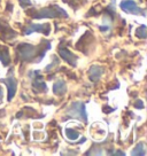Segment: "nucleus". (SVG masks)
<instances>
[{
    "label": "nucleus",
    "mask_w": 147,
    "mask_h": 156,
    "mask_svg": "<svg viewBox=\"0 0 147 156\" xmlns=\"http://www.w3.org/2000/svg\"><path fill=\"white\" fill-rule=\"evenodd\" d=\"M34 87L37 90V92H45V91H47V86H46L45 82L43 80L41 76H37L36 80L34 82Z\"/></svg>",
    "instance_id": "obj_12"
},
{
    "label": "nucleus",
    "mask_w": 147,
    "mask_h": 156,
    "mask_svg": "<svg viewBox=\"0 0 147 156\" xmlns=\"http://www.w3.org/2000/svg\"><path fill=\"white\" fill-rule=\"evenodd\" d=\"M113 155H122V156H124V155H125V153H124V151H116V153H113Z\"/></svg>",
    "instance_id": "obj_19"
},
{
    "label": "nucleus",
    "mask_w": 147,
    "mask_h": 156,
    "mask_svg": "<svg viewBox=\"0 0 147 156\" xmlns=\"http://www.w3.org/2000/svg\"><path fill=\"white\" fill-rule=\"evenodd\" d=\"M108 29H109V27H100V30H101V31H107Z\"/></svg>",
    "instance_id": "obj_20"
},
{
    "label": "nucleus",
    "mask_w": 147,
    "mask_h": 156,
    "mask_svg": "<svg viewBox=\"0 0 147 156\" xmlns=\"http://www.w3.org/2000/svg\"><path fill=\"white\" fill-rule=\"evenodd\" d=\"M34 19H54V17H68V14L59 6H49L37 12L32 15Z\"/></svg>",
    "instance_id": "obj_2"
},
{
    "label": "nucleus",
    "mask_w": 147,
    "mask_h": 156,
    "mask_svg": "<svg viewBox=\"0 0 147 156\" xmlns=\"http://www.w3.org/2000/svg\"><path fill=\"white\" fill-rule=\"evenodd\" d=\"M59 54H60V56L63 58L67 63H69L71 67H76V64H77V60H78L77 55H75L74 53H71L69 49L62 48V47H60Z\"/></svg>",
    "instance_id": "obj_7"
},
{
    "label": "nucleus",
    "mask_w": 147,
    "mask_h": 156,
    "mask_svg": "<svg viewBox=\"0 0 147 156\" xmlns=\"http://www.w3.org/2000/svg\"><path fill=\"white\" fill-rule=\"evenodd\" d=\"M68 118H77L82 122H88V115L85 112V106L82 102H74L66 112V119Z\"/></svg>",
    "instance_id": "obj_3"
},
{
    "label": "nucleus",
    "mask_w": 147,
    "mask_h": 156,
    "mask_svg": "<svg viewBox=\"0 0 147 156\" xmlns=\"http://www.w3.org/2000/svg\"><path fill=\"white\" fill-rule=\"evenodd\" d=\"M136 36L140 39H146L147 37V28L146 25H142L140 28H138L136 31Z\"/></svg>",
    "instance_id": "obj_15"
},
{
    "label": "nucleus",
    "mask_w": 147,
    "mask_h": 156,
    "mask_svg": "<svg viewBox=\"0 0 147 156\" xmlns=\"http://www.w3.org/2000/svg\"><path fill=\"white\" fill-rule=\"evenodd\" d=\"M132 155H138V156H144L146 155V149H145V144L144 142H139L136 148L131 153Z\"/></svg>",
    "instance_id": "obj_13"
},
{
    "label": "nucleus",
    "mask_w": 147,
    "mask_h": 156,
    "mask_svg": "<svg viewBox=\"0 0 147 156\" xmlns=\"http://www.w3.org/2000/svg\"><path fill=\"white\" fill-rule=\"evenodd\" d=\"M19 2H20V6L22 8H27V7H29V6L32 5L30 0H19Z\"/></svg>",
    "instance_id": "obj_16"
},
{
    "label": "nucleus",
    "mask_w": 147,
    "mask_h": 156,
    "mask_svg": "<svg viewBox=\"0 0 147 156\" xmlns=\"http://www.w3.org/2000/svg\"><path fill=\"white\" fill-rule=\"evenodd\" d=\"M66 136H67V138H68L69 140H76L79 136V133L77 131L73 130V129L67 127V129H66Z\"/></svg>",
    "instance_id": "obj_14"
},
{
    "label": "nucleus",
    "mask_w": 147,
    "mask_h": 156,
    "mask_svg": "<svg viewBox=\"0 0 147 156\" xmlns=\"http://www.w3.org/2000/svg\"><path fill=\"white\" fill-rule=\"evenodd\" d=\"M51 48V44L48 41H43L39 46H34L31 44H20L17 46V56L22 61H31L36 56L38 58V61H40L38 53L44 56V54Z\"/></svg>",
    "instance_id": "obj_1"
},
{
    "label": "nucleus",
    "mask_w": 147,
    "mask_h": 156,
    "mask_svg": "<svg viewBox=\"0 0 147 156\" xmlns=\"http://www.w3.org/2000/svg\"><path fill=\"white\" fill-rule=\"evenodd\" d=\"M0 24H1V27H0V31H1V34H4V37L7 39H10L13 38V37H15V32L13 31V30L9 28V25L8 24H4L2 22H0Z\"/></svg>",
    "instance_id": "obj_11"
},
{
    "label": "nucleus",
    "mask_w": 147,
    "mask_h": 156,
    "mask_svg": "<svg viewBox=\"0 0 147 156\" xmlns=\"http://www.w3.org/2000/svg\"><path fill=\"white\" fill-rule=\"evenodd\" d=\"M0 82L6 84L7 90H8V97H7V99H8V101H12L15 95V93H16V90H17V82H16V79L10 75L7 78L0 79Z\"/></svg>",
    "instance_id": "obj_5"
},
{
    "label": "nucleus",
    "mask_w": 147,
    "mask_h": 156,
    "mask_svg": "<svg viewBox=\"0 0 147 156\" xmlns=\"http://www.w3.org/2000/svg\"><path fill=\"white\" fill-rule=\"evenodd\" d=\"M102 73H103V68L99 67V66H92L91 68L88 69V77L94 83H97L99 79H100Z\"/></svg>",
    "instance_id": "obj_8"
},
{
    "label": "nucleus",
    "mask_w": 147,
    "mask_h": 156,
    "mask_svg": "<svg viewBox=\"0 0 147 156\" xmlns=\"http://www.w3.org/2000/svg\"><path fill=\"white\" fill-rule=\"evenodd\" d=\"M134 107H136V108H139V109H142V108H144V105H142V100L137 101V102H136V105H134Z\"/></svg>",
    "instance_id": "obj_17"
},
{
    "label": "nucleus",
    "mask_w": 147,
    "mask_h": 156,
    "mask_svg": "<svg viewBox=\"0 0 147 156\" xmlns=\"http://www.w3.org/2000/svg\"><path fill=\"white\" fill-rule=\"evenodd\" d=\"M2 97H4V91H2V88L0 87V103L2 102Z\"/></svg>",
    "instance_id": "obj_18"
},
{
    "label": "nucleus",
    "mask_w": 147,
    "mask_h": 156,
    "mask_svg": "<svg viewBox=\"0 0 147 156\" xmlns=\"http://www.w3.org/2000/svg\"><path fill=\"white\" fill-rule=\"evenodd\" d=\"M49 31H51V25L47 23L45 24H36V23H30L29 27L25 29L24 34H30L32 32H41V34L48 36Z\"/></svg>",
    "instance_id": "obj_6"
},
{
    "label": "nucleus",
    "mask_w": 147,
    "mask_h": 156,
    "mask_svg": "<svg viewBox=\"0 0 147 156\" xmlns=\"http://www.w3.org/2000/svg\"><path fill=\"white\" fill-rule=\"evenodd\" d=\"M120 7L122 8V10H124L125 13H130V14H142L145 15V10L142 9L139 6L136 4V1L133 0H122L120 2Z\"/></svg>",
    "instance_id": "obj_4"
},
{
    "label": "nucleus",
    "mask_w": 147,
    "mask_h": 156,
    "mask_svg": "<svg viewBox=\"0 0 147 156\" xmlns=\"http://www.w3.org/2000/svg\"><path fill=\"white\" fill-rule=\"evenodd\" d=\"M66 91H67V86H66V83H64L63 80H58V82L54 83V86H53L54 94H56V95H63L64 93H66Z\"/></svg>",
    "instance_id": "obj_10"
},
{
    "label": "nucleus",
    "mask_w": 147,
    "mask_h": 156,
    "mask_svg": "<svg viewBox=\"0 0 147 156\" xmlns=\"http://www.w3.org/2000/svg\"><path fill=\"white\" fill-rule=\"evenodd\" d=\"M0 61L4 66H8L10 63L9 49L4 45H0Z\"/></svg>",
    "instance_id": "obj_9"
}]
</instances>
